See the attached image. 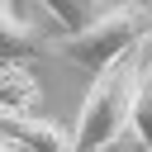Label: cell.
Listing matches in <instances>:
<instances>
[{
	"label": "cell",
	"mask_w": 152,
	"mask_h": 152,
	"mask_svg": "<svg viewBox=\"0 0 152 152\" xmlns=\"http://www.w3.org/2000/svg\"><path fill=\"white\" fill-rule=\"evenodd\" d=\"M33 52H38L33 24L19 14L14 0H0V62H28Z\"/></svg>",
	"instance_id": "cell-5"
},
{
	"label": "cell",
	"mask_w": 152,
	"mask_h": 152,
	"mask_svg": "<svg viewBox=\"0 0 152 152\" xmlns=\"http://www.w3.org/2000/svg\"><path fill=\"white\" fill-rule=\"evenodd\" d=\"M38 104H43V90L28 62H0V114L19 119V114H38Z\"/></svg>",
	"instance_id": "cell-4"
},
{
	"label": "cell",
	"mask_w": 152,
	"mask_h": 152,
	"mask_svg": "<svg viewBox=\"0 0 152 152\" xmlns=\"http://www.w3.org/2000/svg\"><path fill=\"white\" fill-rule=\"evenodd\" d=\"M0 133H10L14 142H24L28 152H76V133H66L62 124L43 119V114H0Z\"/></svg>",
	"instance_id": "cell-3"
},
{
	"label": "cell",
	"mask_w": 152,
	"mask_h": 152,
	"mask_svg": "<svg viewBox=\"0 0 152 152\" xmlns=\"http://www.w3.org/2000/svg\"><path fill=\"white\" fill-rule=\"evenodd\" d=\"M133 138L142 142V152H152V52H142V71H138V95H133V119H128Z\"/></svg>",
	"instance_id": "cell-7"
},
{
	"label": "cell",
	"mask_w": 152,
	"mask_h": 152,
	"mask_svg": "<svg viewBox=\"0 0 152 152\" xmlns=\"http://www.w3.org/2000/svg\"><path fill=\"white\" fill-rule=\"evenodd\" d=\"M142 48H133L128 57H119L109 71H100L90 81V90L81 100V114H76V152H104L128 128L133 95H138V71H142Z\"/></svg>",
	"instance_id": "cell-1"
},
{
	"label": "cell",
	"mask_w": 152,
	"mask_h": 152,
	"mask_svg": "<svg viewBox=\"0 0 152 152\" xmlns=\"http://www.w3.org/2000/svg\"><path fill=\"white\" fill-rule=\"evenodd\" d=\"M0 152H28V147H24V142H14L10 133H0Z\"/></svg>",
	"instance_id": "cell-8"
},
{
	"label": "cell",
	"mask_w": 152,
	"mask_h": 152,
	"mask_svg": "<svg viewBox=\"0 0 152 152\" xmlns=\"http://www.w3.org/2000/svg\"><path fill=\"white\" fill-rule=\"evenodd\" d=\"M147 38H152V5H147V0H124V5H114L109 14H100L90 28L62 33L57 52H62L66 62H76L81 71L100 76V71H109L119 57H128L133 48H142Z\"/></svg>",
	"instance_id": "cell-2"
},
{
	"label": "cell",
	"mask_w": 152,
	"mask_h": 152,
	"mask_svg": "<svg viewBox=\"0 0 152 152\" xmlns=\"http://www.w3.org/2000/svg\"><path fill=\"white\" fill-rule=\"evenodd\" d=\"M43 10L62 24V33H81V28H90L100 14H109L114 0H43Z\"/></svg>",
	"instance_id": "cell-6"
}]
</instances>
